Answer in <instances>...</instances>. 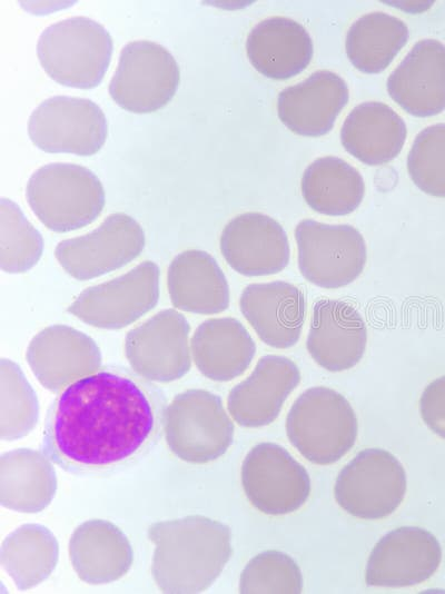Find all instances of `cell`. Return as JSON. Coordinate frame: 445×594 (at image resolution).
Returning <instances> with one entry per match:
<instances>
[{
  "label": "cell",
  "instance_id": "obj_19",
  "mask_svg": "<svg viewBox=\"0 0 445 594\" xmlns=\"http://www.w3.org/2000/svg\"><path fill=\"white\" fill-rule=\"evenodd\" d=\"M240 310L266 345L286 349L299 340L306 318V298L295 285L274 280L248 285Z\"/></svg>",
  "mask_w": 445,
  "mask_h": 594
},
{
  "label": "cell",
  "instance_id": "obj_24",
  "mask_svg": "<svg viewBox=\"0 0 445 594\" xmlns=\"http://www.w3.org/2000/svg\"><path fill=\"white\" fill-rule=\"evenodd\" d=\"M406 125L388 105L362 102L348 113L340 129V141L349 155L369 166L389 162L406 140Z\"/></svg>",
  "mask_w": 445,
  "mask_h": 594
},
{
  "label": "cell",
  "instance_id": "obj_30",
  "mask_svg": "<svg viewBox=\"0 0 445 594\" xmlns=\"http://www.w3.org/2000/svg\"><path fill=\"white\" fill-rule=\"evenodd\" d=\"M408 40L405 22L376 11L358 18L348 29L346 53L353 66L365 73L386 69Z\"/></svg>",
  "mask_w": 445,
  "mask_h": 594
},
{
  "label": "cell",
  "instance_id": "obj_9",
  "mask_svg": "<svg viewBox=\"0 0 445 594\" xmlns=\"http://www.w3.org/2000/svg\"><path fill=\"white\" fill-rule=\"evenodd\" d=\"M179 80L178 63L166 48L137 40L122 48L109 92L125 110L147 113L159 110L172 99Z\"/></svg>",
  "mask_w": 445,
  "mask_h": 594
},
{
  "label": "cell",
  "instance_id": "obj_3",
  "mask_svg": "<svg viewBox=\"0 0 445 594\" xmlns=\"http://www.w3.org/2000/svg\"><path fill=\"white\" fill-rule=\"evenodd\" d=\"M358 432L356 414L338 392L315 386L291 405L286 434L291 445L310 463L329 465L354 446Z\"/></svg>",
  "mask_w": 445,
  "mask_h": 594
},
{
  "label": "cell",
  "instance_id": "obj_17",
  "mask_svg": "<svg viewBox=\"0 0 445 594\" xmlns=\"http://www.w3.org/2000/svg\"><path fill=\"white\" fill-rule=\"evenodd\" d=\"M366 324L348 303L323 298L313 306L306 347L312 358L329 372L353 368L364 356Z\"/></svg>",
  "mask_w": 445,
  "mask_h": 594
},
{
  "label": "cell",
  "instance_id": "obj_5",
  "mask_svg": "<svg viewBox=\"0 0 445 594\" xmlns=\"http://www.w3.org/2000/svg\"><path fill=\"white\" fill-rule=\"evenodd\" d=\"M28 202L39 220L53 231H70L93 221L105 205L98 177L75 164H49L30 177Z\"/></svg>",
  "mask_w": 445,
  "mask_h": 594
},
{
  "label": "cell",
  "instance_id": "obj_31",
  "mask_svg": "<svg viewBox=\"0 0 445 594\" xmlns=\"http://www.w3.org/2000/svg\"><path fill=\"white\" fill-rule=\"evenodd\" d=\"M58 543L53 534L39 524H26L8 535L1 546L0 562L23 591L46 580L58 562Z\"/></svg>",
  "mask_w": 445,
  "mask_h": 594
},
{
  "label": "cell",
  "instance_id": "obj_33",
  "mask_svg": "<svg viewBox=\"0 0 445 594\" xmlns=\"http://www.w3.org/2000/svg\"><path fill=\"white\" fill-rule=\"evenodd\" d=\"M42 238L11 200L0 202L1 268L9 273L26 271L40 258Z\"/></svg>",
  "mask_w": 445,
  "mask_h": 594
},
{
  "label": "cell",
  "instance_id": "obj_12",
  "mask_svg": "<svg viewBox=\"0 0 445 594\" xmlns=\"http://www.w3.org/2000/svg\"><path fill=\"white\" fill-rule=\"evenodd\" d=\"M441 561L439 542L431 532L417 526L397 527L373 547L365 582L379 587L417 585L437 571Z\"/></svg>",
  "mask_w": 445,
  "mask_h": 594
},
{
  "label": "cell",
  "instance_id": "obj_4",
  "mask_svg": "<svg viewBox=\"0 0 445 594\" xmlns=\"http://www.w3.org/2000/svg\"><path fill=\"white\" fill-rule=\"evenodd\" d=\"M43 70L55 81L90 89L102 80L112 55V39L98 22L72 17L49 26L37 43Z\"/></svg>",
  "mask_w": 445,
  "mask_h": 594
},
{
  "label": "cell",
  "instance_id": "obj_25",
  "mask_svg": "<svg viewBox=\"0 0 445 594\" xmlns=\"http://www.w3.org/2000/svg\"><path fill=\"white\" fill-rule=\"evenodd\" d=\"M70 560L78 577L89 584L122 577L132 564V548L116 525L90 519L79 525L69 542Z\"/></svg>",
  "mask_w": 445,
  "mask_h": 594
},
{
  "label": "cell",
  "instance_id": "obj_35",
  "mask_svg": "<svg viewBox=\"0 0 445 594\" xmlns=\"http://www.w3.org/2000/svg\"><path fill=\"white\" fill-rule=\"evenodd\" d=\"M412 181L424 192L445 197V123L423 129L407 157Z\"/></svg>",
  "mask_w": 445,
  "mask_h": 594
},
{
  "label": "cell",
  "instance_id": "obj_15",
  "mask_svg": "<svg viewBox=\"0 0 445 594\" xmlns=\"http://www.w3.org/2000/svg\"><path fill=\"white\" fill-rule=\"evenodd\" d=\"M189 326L185 317L165 310L131 330L126 338V355L132 369L156 382H172L190 368Z\"/></svg>",
  "mask_w": 445,
  "mask_h": 594
},
{
  "label": "cell",
  "instance_id": "obj_16",
  "mask_svg": "<svg viewBox=\"0 0 445 594\" xmlns=\"http://www.w3.org/2000/svg\"><path fill=\"white\" fill-rule=\"evenodd\" d=\"M220 250L234 270L248 277L278 274L290 259L284 228L277 220L260 212L234 217L221 232Z\"/></svg>",
  "mask_w": 445,
  "mask_h": 594
},
{
  "label": "cell",
  "instance_id": "obj_23",
  "mask_svg": "<svg viewBox=\"0 0 445 594\" xmlns=\"http://www.w3.org/2000/svg\"><path fill=\"white\" fill-rule=\"evenodd\" d=\"M246 52L260 75L286 80L306 69L314 48L309 33L300 23L286 17H270L250 30Z\"/></svg>",
  "mask_w": 445,
  "mask_h": 594
},
{
  "label": "cell",
  "instance_id": "obj_14",
  "mask_svg": "<svg viewBox=\"0 0 445 594\" xmlns=\"http://www.w3.org/2000/svg\"><path fill=\"white\" fill-rule=\"evenodd\" d=\"M158 268L145 261L128 274L85 290L69 311L92 326L121 328L158 300Z\"/></svg>",
  "mask_w": 445,
  "mask_h": 594
},
{
  "label": "cell",
  "instance_id": "obj_2",
  "mask_svg": "<svg viewBox=\"0 0 445 594\" xmlns=\"http://www.w3.org/2000/svg\"><path fill=\"white\" fill-rule=\"evenodd\" d=\"M148 536L156 546L152 575L165 593L207 590L233 552L229 527L201 515L155 523Z\"/></svg>",
  "mask_w": 445,
  "mask_h": 594
},
{
  "label": "cell",
  "instance_id": "obj_13",
  "mask_svg": "<svg viewBox=\"0 0 445 594\" xmlns=\"http://www.w3.org/2000/svg\"><path fill=\"white\" fill-rule=\"evenodd\" d=\"M144 245L139 224L118 212L93 231L59 242L56 257L70 275L85 280L126 265L140 254Z\"/></svg>",
  "mask_w": 445,
  "mask_h": 594
},
{
  "label": "cell",
  "instance_id": "obj_36",
  "mask_svg": "<svg viewBox=\"0 0 445 594\" xmlns=\"http://www.w3.org/2000/svg\"><path fill=\"white\" fill-rule=\"evenodd\" d=\"M419 413L427 427L445 439V376L425 387L419 398Z\"/></svg>",
  "mask_w": 445,
  "mask_h": 594
},
{
  "label": "cell",
  "instance_id": "obj_21",
  "mask_svg": "<svg viewBox=\"0 0 445 594\" xmlns=\"http://www.w3.org/2000/svg\"><path fill=\"white\" fill-rule=\"evenodd\" d=\"M349 98L345 80L329 70H318L307 79L283 89L277 115L293 132L305 137L327 133Z\"/></svg>",
  "mask_w": 445,
  "mask_h": 594
},
{
  "label": "cell",
  "instance_id": "obj_8",
  "mask_svg": "<svg viewBox=\"0 0 445 594\" xmlns=\"http://www.w3.org/2000/svg\"><path fill=\"white\" fill-rule=\"evenodd\" d=\"M405 493V469L383 448L359 452L339 472L334 487L335 499L346 513L370 521L393 514Z\"/></svg>",
  "mask_w": 445,
  "mask_h": 594
},
{
  "label": "cell",
  "instance_id": "obj_18",
  "mask_svg": "<svg viewBox=\"0 0 445 594\" xmlns=\"http://www.w3.org/2000/svg\"><path fill=\"white\" fill-rule=\"evenodd\" d=\"M299 382V368L291 359L281 355L263 356L251 374L229 392L228 412L243 427L269 425Z\"/></svg>",
  "mask_w": 445,
  "mask_h": 594
},
{
  "label": "cell",
  "instance_id": "obj_6",
  "mask_svg": "<svg viewBox=\"0 0 445 594\" xmlns=\"http://www.w3.org/2000/svg\"><path fill=\"white\" fill-rule=\"evenodd\" d=\"M164 433L177 457L206 464L227 452L234 438V424L218 395L189 389L178 394L167 407Z\"/></svg>",
  "mask_w": 445,
  "mask_h": 594
},
{
  "label": "cell",
  "instance_id": "obj_28",
  "mask_svg": "<svg viewBox=\"0 0 445 594\" xmlns=\"http://www.w3.org/2000/svg\"><path fill=\"white\" fill-rule=\"evenodd\" d=\"M51 461L29 448L4 453L0 458V503L23 513H37L47 507L57 488Z\"/></svg>",
  "mask_w": 445,
  "mask_h": 594
},
{
  "label": "cell",
  "instance_id": "obj_27",
  "mask_svg": "<svg viewBox=\"0 0 445 594\" xmlns=\"http://www.w3.org/2000/svg\"><path fill=\"white\" fill-rule=\"evenodd\" d=\"M168 287L174 305L184 310L216 314L229 305L226 277L206 251L188 250L178 255L169 268Z\"/></svg>",
  "mask_w": 445,
  "mask_h": 594
},
{
  "label": "cell",
  "instance_id": "obj_29",
  "mask_svg": "<svg viewBox=\"0 0 445 594\" xmlns=\"http://www.w3.org/2000/svg\"><path fill=\"white\" fill-rule=\"evenodd\" d=\"M300 186L306 204L326 216L352 214L365 196V182L359 171L334 156L314 160L305 169Z\"/></svg>",
  "mask_w": 445,
  "mask_h": 594
},
{
  "label": "cell",
  "instance_id": "obj_11",
  "mask_svg": "<svg viewBox=\"0 0 445 594\" xmlns=\"http://www.w3.org/2000/svg\"><path fill=\"white\" fill-rule=\"evenodd\" d=\"M241 484L251 505L267 515L293 513L310 494L306 468L283 446L269 442L257 444L246 455Z\"/></svg>",
  "mask_w": 445,
  "mask_h": 594
},
{
  "label": "cell",
  "instance_id": "obj_10",
  "mask_svg": "<svg viewBox=\"0 0 445 594\" xmlns=\"http://www.w3.org/2000/svg\"><path fill=\"white\" fill-rule=\"evenodd\" d=\"M103 111L89 99L55 96L42 101L31 113L28 133L39 149L91 156L107 138Z\"/></svg>",
  "mask_w": 445,
  "mask_h": 594
},
{
  "label": "cell",
  "instance_id": "obj_22",
  "mask_svg": "<svg viewBox=\"0 0 445 594\" xmlns=\"http://www.w3.org/2000/svg\"><path fill=\"white\" fill-rule=\"evenodd\" d=\"M27 360L46 388L59 392L100 368L101 356L87 335L67 326H51L31 340Z\"/></svg>",
  "mask_w": 445,
  "mask_h": 594
},
{
  "label": "cell",
  "instance_id": "obj_1",
  "mask_svg": "<svg viewBox=\"0 0 445 594\" xmlns=\"http://www.w3.org/2000/svg\"><path fill=\"white\" fill-rule=\"evenodd\" d=\"M162 390L138 373L107 365L72 382L51 403L43 454L75 474H99L145 455L164 432Z\"/></svg>",
  "mask_w": 445,
  "mask_h": 594
},
{
  "label": "cell",
  "instance_id": "obj_34",
  "mask_svg": "<svg viewBox=\"0 0 445 594\" xmlns=\"http://www.w3.org/2000/svg\"><path fill=\"white\" fill-rule=\"evenodd\" d=\"M303 575L297 563L280 551H265L253 557L241 572L239 592L298 594Z\"/></svg>",
  "mask_w": 445,
  "mask_h": 594
},
{
  "label": "cell",
  "instance_id": "obj_20",
  "mask_svg": "<svg viewBox=\"0 0 445 594\" xmlns=\"http://www.w3.org/2000/svg\"><path fill=\"white\" fill-rule=\"evenodd\" d=\"M390 98L406 112L429 117L445 109V46L417 41L387 79Z\"/></svg>",
  "mask_w": 445,
  "mask_h": 594
},
{
  "label": "cell",
  "instance_id": "obj_32",
  "mask_svg": "<svg viewBox=\"0 0 445 594\" xmlns=\"http://www.w3.org/2000/svg\"><path fill=\"white\" fill-rule=\"evenodd\" d=\"M1 372V417L2 440H13L30 433L38 419V400L20 367L2 358Z\"/></svg>",
  "mask_w": 445,
  "mask_h": 594
},
{
  "label": "cell",
  "instance_id": "obj_7",
  "mask_svg": "<svg viewBox=\"0 0 445 594\" xmlns=\"http://www.w3.org/2000/svg\"><path fill=\"white\" fill-rule=\"evenodd\" d=\"M295 239L299 271L315 286L325 289L345 287L365 268V239L350 225L303 219L296 226Z\"/></svg>",
  "mask_w": 445,
  "mask_h": 594
},
{
  "label": "cell",
  "instance_id": "obj_26",
  "mask_svg": "<svg viewBox=\"0 0 445 594\" xmlns=\"http://www.w3.org/2000/svg\"><path fill=\"white\" fill-rule=\"evenodd\" d=\"M195 364L202 375L217 382L240 376L250 365L256 345L245 326L231 317L202 323L191 340Z\"/></svg>",
  "mask_w": 445,
  "mask_h": 594
}]
</instances>
